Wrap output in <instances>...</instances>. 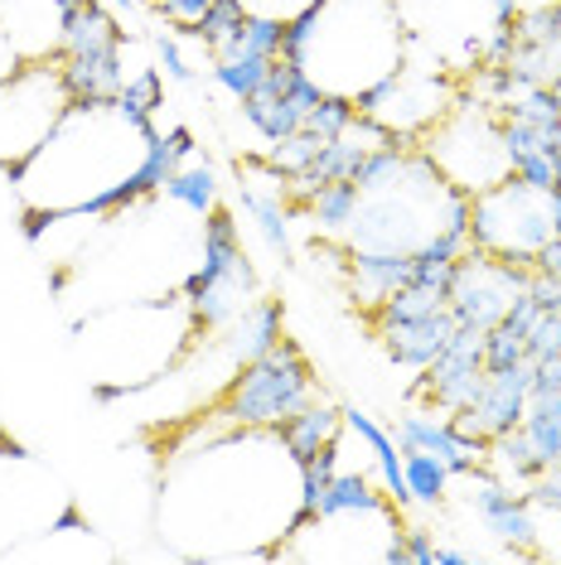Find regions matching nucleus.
<instances>
[{"label":"nucleus","mask_w":561,"mask_h":565,"mask_svg":"<svg viewBox=\"0 0 561 565\" xmlns=\"http://www.w3.org/2000/svg\"><path fill=\"white\" fill-rule=\"evenodd\" d=\"M547 209H552V233L561 237V179L552 189H547Z\"/></svg>","instance_id":"nucleus-46"},{"label":"nucleus","mask_w":561,"mask_h":565,"mask_svg":"<svg viewBox=\"0 0 561 565\" xmlns=\"http://www.w3.org/2000/svg\"><path fill=\"white\" fill-rule=\"evenodd\" d=\"M504 126V156H508V174L522 179V184L532 189H552L557 184V131H547V126H532V121H514V117H499Z\"/></svg>","instance_id":"nucleus-15"},{"label":"nucleus","mask_w":561,"mask_h":565,"mask_svg":"<svg viewBox=\"0 0 561 565\" xmlns=\"http://www.w3.org/2000/svg\"><path fill=\"white\" fill-rule=\"evenodd\" d=\"M280 339H286V310H280V300H262L257 295V300L227 324L223 353L242 367V363H252V358H262L266 349H276Z\"/></svg>","instance_id":"nucleus-20"},{"label":"nucleus","mask_w":561,"mask_h":565,"mask_svg":"<svg viewBox=\"0 0 561 565\" xmlns=\"http://www.w3.org/2000/svg\"><path fill=\"white\" fill-rule=\"evenodd\" d=\"M242 20H247L242 0H213V6L203 10V20L194 24V30H180V34H184V40H194V44L203 49V54L213 58V54H219V49L237 34V24H242Z\"/></svg>","instance_id":"nucleus-32"},{"label":"nucleus","mask_w":561,"mask_h":565,"mask_svg":"<svg viewBox=\"0 0 561 565\" xmlns=\"http://www.w3.org/2000/svg\"><path fill=\"white\" fill-rule=\"evenodd\" d=\"M532 266H538V271H547V276H557V280H561V237H557V233L542 242V252L532 256Z\"/></svg>","instance_id":"nucleus-43"},{"label":"nucleus","mask_w":561,"mask_h":565,"mask_svg":"<svg viewBox=\"0 0 561 565\" xmlns=\"http://www.w3.org/2000/svg\"><path fill=\"white\" fill-rule=\"evenodd\" d=\"M121 24L112 20V10L102 0H78L73 10H63V44L59 54H97V49H117Z\"/></svg>","instance_id":"nucleus-22"},{"label":"nucleus","mask_w":561,"mask_h":565,"mask_svg":"<svg viewBox=\"0 0 561 565\" xmlns=\"http://www.w3.org/2000/svg\"><path fill=\"white\" fill-rule=\"evenodd\" d=\"M112 6H121V10H136V6H140V0H112Z\"/></svg>","instance_id":"nucleus-49"},{"label":"nucleus","mask_w":561,"mask_h":565,"mask_svg":"<svg viewBox=\"0 0 561 565\" xmlns=\"http://www.w3.org/2000/svg\"><path fill=\"white\" fill-rule=\"evenodd\" d=\"M504 6H518V0H504Z\"/></svg>","instance_id":"nucleus-52"},{"label":"nucleus","mask_w":561,"mask_h":565,"mask_svg":"<svg viewBox=\"0 0 561 565\" xmlns=\"http://www.w3.org/2000/svg\"><path fill=\"white\" fill-rule=\"evenodd\" d=\"M392 440H398V449H426V455H436L451 473H461V479H469V473L484 469V449L465 445L461 435H455L451 416H436V406L431 411H406V416L392 426Z\"/></svg>","instance_id":"nucleus-12"},{"label":"nucleus","mask_w":561,"mask_h":565,"mask_svg":"<svg viewBox=\"0 0 561 565\" xmlns=\"http://www.w3.org/2000/svg\"><path fill=\"white\" fill-rule=\"evenodd\" d=\"M532 280V266L522 262H504V256H489V252H475L465 247V256L455 262V276H451V315L455 324H469V329H494L499 319L508 315V305L528 290Z\"/></svg>","instance_id":"nucleus-9"},{"label":"nucleus","mask_w":561,"mask_h":565,"mask_svg":"<svg viewBox=\"0 0 561 565\" xmlns=\"http://www.w3.org/2000/svg\"><path fill=\"white\" fill-rule=\"evenodd\" d=\"M455 97H461V93H455L451 73L406 58L402 68L388 73V78H378L373 87H363V93L353 97V107H359L363 121H373L388 136L412 140V146H416V140L455 107Z\"/></svg>","instance_id":"nucleus-8"},{"label":"nucleus","mask_w":561,"mask_h":565,"mask_svg":"<svg viewBox=\"0 0 561 565\" xmlns=\"http://www.w3.org/2000/svg\"><path fill=\"white\" fill-rule=\"evenodd\" d=\"M518 363H528V339L514 333L508 324L484 329V372H504V367H518Z\"/></svg>","instance_id":"nucleus-36"},{"label":"nucleus","mask_w":561,"mask_h":565,"mask_svg":"<svg viewBox=\"0 0 561 565\" xmlns=\"http://www.w3.org/2000/svg\"><path fill=\"white\" fill-rule=\"evenodd\" d=\"M499 107L479 97H455V107L416 140V150L441 170V179L461 194H484L499 179H508Z\"/></svg>","instance_id":"nucleus-3"},{"label":"nucleus","mask_w":561,"mask_h":565,"mask_svg":"<svg viewBox=\"0 0 561 565\" xmlns=\"http://www.w3.org/2000/svg\"><path fill=\"white\" fill-rule=\"evenodd\" d=\"M59 6H63V10H73V6H78V0H59Z\"/></svg>","instance_id":"nucleus-50"},{"label":"nucleus","mask_w":561,"mask_h":565,"mask_svg":"<svg viewBox=\"0 0 561 565\" xmlns=\"http://www.w3.org/2000/svg\"><path fill=\"white\" fill-rule=\"evenodd\" d=\"M392 498L382 493V488L368 479L363 469H353V473H335V479L325 483V493H320V503H315L310 518H335V512H378V508H388ZM398 508V503H392Z\"/></svg>","instance_id":"nucleus-24"},{"label":"nucleus","mask_w":561,"mask_h":565,"mask_svg":"<svg viewBox=\"0 0 561 565\" xmlns=\"http://www.w3.org/2000/svg\"><path fill=\"white\" fill-rule=\"evenodd\" d=\"M484 387V329L455 324L451 343L421 367V382L412 387V396H426L436 411H461L479 396Z\"/></svg>","instance_id":"nucleus-10"},{"label":"nucleus","mask_w":561,"mask_h":565,"mask_svg":"<svg viewBox=\"0 0 561 565\" xmlns=\"http://www.w3.org/2000/svg\"><path fill=\"white\" fill-rule=\"evenodd\" d=\"M343 430L359 440L368 455H373V465H378V483H382V493L392 498L398 508H412V493H406V473H402V449L398 440H392V430H382L368 411L359 406H343Z\"/></svg>","instance_id":"nucleus-19"},{"label":"nucleus","mask_w":561,"mask_h":565,"mask_svg":"<svg viewBox=\"0 0 561 565\" xmlns=\"http://www.w3.org/2000/svg\"><path fill=\"white\" fill-rule=\"evenodd\" d=\"M237 111H242V121H247L252 131L266 140V146H272V140H280V136H290V131H296V126L305 121L286 97L266 93V87H257L252 97H242V102H237Z\"/></svg>","instance_id":"nucleus-28"},{"label":"nucleus","mask_w":561,"mask_h":565,"mask_svg":"<svg viewBox=\"0 0 561 565\" xmlns=\"http://www.w3.org/2000/svg\"><path fill=\"white\" fill-rule=\"evenodd\" d=\"M6 6H10V0H0V15H6Z\"/></svg>","instance_id":"nucleus-51"},{"label":"nucleus","mask_w":561,"mask_h":565,"mask_svg":"<svg viewBox=\"0 0 561 565\" xmlns=\"http://www.w3.org/2000/svg\"><path fill=\"white\" fill-rule=\"evenodd\" d=\"M406 63V30L398 0H320L315 34L300 68L325 93L359 97Z\"/></svg>","instance_id":"nucleus-2"},{"label":"nucleus","mask_w":561,"mask_h":565,"mask_svg":"<svg viewBox=\"0 0 561 565\" xmlns=\"http://www.w3.org/2000/svg\"><path fill=\"white\" fill-rule=\"evenodd\" d=\"M126 44L97 49V54H59V73L73 102H117L126 83Z\"/></svg>","instance_id":"nucleus-17"},{"label":"nucleus","mask_w":561,"mask_h":565,"mask_svg":"<svg viewBox=\"0 0 561 565\" xmlns=\"http://www.w3.org/2000/svg\"><path fill=\"white\" fill-rule=\"evenodd\" d=\"M359 203H363V189L353 184V179H329V184H320L310 194L305 213L315 217V227H320L325 237H343L349 223L359 217Z\"/></svg>","instance_id":"nucleus-26"},{"label":"nucleus","mask_w":561,"mask_h":565,"mask_svg":"<svg viewBox=\"0 0 561 565\" xmlns=\"http://www.w3.org/2000/svg\"><path fill=\"white\" fill-rule=\"evenodd\" d=\"M315 372L305 363V353L290 339H280L276 349L237 367V377L227 382L219 420L233 430H276L286 416H296L300 406L315 402Z\"/></svg>","instance_id":"nucleus-5"},{"label":"nucleus","mask_w":561,"mask_h":565,"mask_svg":"<svg viewBox=\"0 0 561 565\" xmlns=\"http://www.w3.org/2000/svg\"><path fill=\"white\" fill-rule=\"evenodd\" d=\"M528 396H532V363H518V367H504V372H484L479 396L461 411H469V420L494 440V435L522 426Z\"/></svg>","instance_id":"nucleus-13"},{"label":"nucleus","mask_w":561,"mask_h":565,"mask_svg":"<svg viewBox=\"0 0 561 565\" xmlns=\"http://www.w3.org/2000/svg\"><path fill=\"white\" fill-rule=\"evenodd\" d=\"M402 542H406V565L436 561V532L431 526H402Z\"/></svg>","instance_id":"nucleus-41"},{"label":"nucleus","mask_w":561,"mask_h":565,"mask_svg":"<svg viewBox=\"0 0 561 565\" xmlns=\"http://www.w3.org/2000/svg\"><path fill=\"white\" fill-rule=\"evenodd\" d=\"M431 310H445V290H431V286H402L398 295H388V300L373 310V329L382 324H402V319H421Z\"/></svg>","instance_id":"nucleus-34"},{"label":"nucleus","mask_w":561,"mask_h":565,"mask_svg":"<svg viewBox=\"0 0 561 565\" xmlns=\"http://www.w3.org/2000/svg\"><path fill=\"white\" fill-rule=\"evenodd\" d=\"M552 160H557V179H561V131H557V150H552Z\"/></svg>","instance_id":"nucleus-47"},{"label":"nucleus","mask_w":561,"mask_h":565,"mask_svg":"<svg viewBox=\"0 0 561 565\" xmlns=\"http://www.w3.org/2000/svg\"><path fill=\"white\" fill-rule=\"evenodd\" d=\"M484 469L499 473L504 483H528V479H538L547 465H542L538 445H532V435L522 430V426H514V430H504V435H494V440H489Z\"/></svg>","instance_id":"nucleus-23"},{"label":"nucleus","mask_w":561,"mask_h":565,"mask_svg":"<svg viewBox=\"0 0 561 565\" xmlns=\"http://www.w3.org/2000/svg\"><path fill=\"white\" fill-rule=\"evenodd\" d=\"M276 435H280V445H286V455L296 459V465H310L320 449H329L343 435V411L315 396L310 406H300L296 416L280 420Z\"/></svg>","instance_id":"nucleus-21"},{"label":"nucleus","mask_w":561,"mask_h":565,"mask_svg":"<svg viewBox=\"0 0 561 565\" xmlns=\"http://www.w3.org/2000/svg\"><path fill=\"white\" fill-rule=\"evenodd\" d=\"M310 6H320V0H242V10L247 15H262V20H296L300 10H310Z\"/></svg>","instance_id":"nucleus-40"},{"label":"nucleus","mask_w":561,"mask_h":565,"mask_svg":"<svg viewBox=\"0 0 561 565\" xmlns=\"http://www.w3.org/2000/svg\"><path fill=\"white\" fill-rule=\"evenodd\" d=\"M170 203H180L184 213H194V217H209L213 209H219V170H213L209 160H184L180 170H174L170 179H165V189H160Z\"/></svg>","instance_id":"nucleus-25"},{"label":"nucleus","mask_w":561,"mask_h":565,"mask_svg":"<svg viewBox=\"0 0 561 565\" xmlns=\"http://www.w3.org/2000/svg\"><path fill=\"white\" fill-rule=\"evenodd\" d=\"M522 498H528V503L538 508V512H542V508L561 512V465H547L538 479H528V493H522Z\"/></svg>","instance_id":"nucleus-39"},{"label":"nucleus","mask_w":561,"mask_h":565,"mask_svg":"<svg viewBox=\"0 0 561 565\" xmlns=\"http://www.w3.org/2000/svg\"><path fill=\"white\" fill-rule=\"evenodd\" d=\"M538 358H561V315L542 310L538 324L528 329V363H538Z\"/></svg>","instance_id":"nucleus-38"},{"label":"nucleus","mask_w":561,"mask_h":565,"mask_svg":"<svg viewBox=\"0 0 561 565\" xmlns=\"http://www.w3.org/2000/svg\"><path fill=\"white\" fill-rule=\"evenodd\" d=\"M532 392H561V358H538L532 363Z\"/></svg>","instance_id":"nucleus-42"},{"label":"nucleus","mask_w":561,"mask_h":565,"mask_svg":"<svg viewBox=\"0 0 561 565\" xmlns=\"http://www.w3.org/2000/svg\"><path fill=\"white\" fill-rule=\"evenodd\" d=\"M146 160V136L121 121L112 102H73L54 136L15 170L30 209H78V203L107 194Z\"/></svg>","instance_id":"nucleus-1"},{"label":"nucleus","mask_w":561,"mask_h":565,"mask_svg":"<svg viewBox=\"0 0 561 565\" xmlns=\"http://www.w3.org/2000/svg\"><path fill=\"white\" fill-rule=\"evenodd\" d=\"M402 473H406V493H412V503H421V508H441L445 488L455 479V473L445 469L436 455H426V449H402Z\"/></svg>","instance_id":"nucleus-31"},{"label":"nucleus","mask_w":561,"mask_h":565,"mask_svg":"<svg viewBox=\"0 0 561 565\" xmlns=\"http://www.w3.org/2000/svg\"><path fill=\"white\" fill-rule=\"evenodd\" d=\"M156 63H160L165 78H174V83H199V73L189 68V58H184V49H180V30H160V34H156Z\"/></svg>","instance_id":"nucleus-37"},{"label":"nucleus","mask_w":561,"mask_h":565,"mask_svg":"<svg viewBox=\"0 0 561 565\" xmlns=\"http://www.w3.org/2000/svg\"><path fill=\"white\" fill-rule=\"evenodd\" d=\"M522 430L532 435L542 465H561V392H532L522 411Z\"/></svg>","instance_id":"nucleus-29"},{"label":"nucleus","mask_w":561,"mask_h":565,"mask_svg":"<svg viewBox=\"0 0 561 565\" xmlns=\"http://www.w3.org/2000/svg\"><path fill=\"white\" fill-rule=\"evenodd\" d=\"M547 237H552V209H547L542 189L508 174L494 189L469 199V247L475 252L532 266V256L542 252Z\"/></svg>","instance_id":"nucleus-7"},{"label":"nucleus","mask_w":561,"mask_h":565,"mask_svg":"<svg viewBox=\"0 0 561 565\" xmlns=\"http://www.w3.org/2000/svg\"><path fill=\"white\" fill-rule=\"evenodd\" d=\"M6 40L20 49V58H59L63 44V6L59 0H10L0 15Z\"/></svg>","instance_id":"nucleus-14"},{"label":"nucleus","mask_w":561,"mask_h":565,"mask_svg":"<svg viewBox=\"0 0 561 565\" xmlns=\"http://www.w3.org/2000/svg\"><path fill=\"white\" fill-rule=\"evenodd\" d=\"M504 0H398L406 30V58L441 73H469L484 63V40L494 20L514 15Z\"/></svg>","instance_id":"nucleus-4"},{"label":"nucleus","mask_w":561,"mask_h":565,"mask_svg":"<svg viewBox=\"0 0 561 565\" xmlns=\"http://www.w3.org/2000/svg\"><path fill=\"white\" fill-rule=\"evenodd\" d=\"M451 333H455V315H451V305H445V310H431V315H421V319L382 324L378 339H382V349H388L392 363L421 372V367L431 363V358L445 349V343H451Z\"/></svg>","instance_id":"nucleus-16"},{"label":"nucleus","mask_w":561,"mask_h":565,"mask_svg":"<svg viewBox=\"0 0 561 565\" xmlns=\"http://www.w3.org/2000/svg\"><path fill=\"white\" fill-rule=\"evenodd\" d=\"M325 150V136H315L310 126H296V131L290 136H280V140H272V146H266V156H262V164H272L276 174H300L305 164H310L315 156H320Z\"/></svg>","instance_id":"nucleus-33"},{"label":"nucleus","mask_w":561,"mask_h":565,"mask_svg":"<svg viewBox=\"0 0 561 565\" xmlns=\"http://www.w3.org/2000/svg\"><path fill=\"white\" fill-rule=\"evenodd\" d=\"M24 68V58H20V49L6 40V30H0V83L6 78H15V73Z\"/></svg>","instance_id":"nucleus-44"},{"label":"nucleus","mask_w":561,"mask_h":565,"mask_svg":"<svg viewBox=\"0 0 561 565\" xmlns=\"http://www.w3.org/2000/svg\"><path fill=\"white\" fill-rule=\"evenodd\" d=\"M349 280L353 300L373 315L388 295L412 286V252H349Z\"/></svg>","instance_id":"nucleus-18"},{"label":"nucleus","mask_w":561,"mask_h":565,"mask_svg":"<svg viewBox=\"0 0 561 565\" xmlns=\"http://www.w3.org/2000/svg\"><path fill=\"white\" fill-rule=\"evenodd\" d=\"M469 483H475L469 508L479 512L484 532H489L508 556H538V508H532L522 493H514V488L489 469L469 473Z\"/></svg>","instance_id":"nucleus-11"},{"label":"nucleus","mask_w":561,"mask_h":565,"mask_svg":"<svg viewBox=\"0 0 561 565\" xmlns=\"http://www.w3.org/2000/svg\"><path fill=\"white\" fill-rule=\"evenodd\" d=\"M353 117H359V107H353V97L325 93V97L315 102L310 111H305V121H300V126H310L315 136L335 140V136H343V131H349V126H353Z\"/></svg>","instance_id":"nucleus-35"},{"label":"nucleus","mask_w":561,"mask_h":565,"mask_svg":"<svg viewBox=\"0 0 561 565\" xmlns=\"http://www.w3.org/2000/svg\"><path fill=\"white\" fill-rule=\"evenodd\" d=\"M272 63L276 58H262V54H219L213 58V68H209V78L219 93H227L233 102L242 97H252L257 87L266 83V73H272Z\"/></svg>","instance_id":"nucleus-30"},{"label":"nucleus","mask_w":561,"mask_h":565,"mask_svg":"<svg viewBox=\"0 0 561 565\" xmlns=\"http://www.w3.org/2000/svg\"><path fill=\"white\" fill-rule=\"evenodd\" d=\"M112 107L121 111V121L126 126H136L140 136L156 126V111L165 107V78H160V68H136L131 78L121 83V93Z\"/></svg>","instance_id":"nucleus-27"},{"label":"nucleus","mask_w":561,"mask_h":565,"mask_svg":"<svg viewBox=\"0 0 561 565\" xmlns=\"http://www.w3.org/2000/svg\"><path fill=\"white\" fill-rule=\"evenodd\" d=\"M73 97L63 87L59 58H30L15 78L0 83V170L15 174L68 117Z\"/></svg>","instance_id":"nucleus-6"},{"label":"nucleus","mask_w":561,"mask_h":565,"mask_svg":"<svg viewBox=\"0 0 561 565\" xmlns=\"http://www.w3.org/2000/svg\"><path fill=\"white\" fill-rule=\"evenodd\" d=\"M469 561H479V551H461V546H441L436 542V561L431 565H469Z\"/></svg>","instance_id":"nucleus-45"},{"label":"nucleus","mask_w":561,"mask_h":565,"mask_svg":"<svg viewBox=\"0 0 561 565\" xmlns=\"http://www.w3.org/2000/svg\"><path fill=\"white\" fill-rule=\"evenodd\" d=\"M547 87H552V97L561 102V73H557V78H552V83H547Z\"/></svg>","instance_id":"nucleus-48"}]
</instances>
